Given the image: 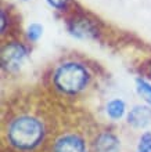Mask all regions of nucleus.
Segmentation results:
<instances>
[{"label":"nucleus","mask_w":151,"mask_h":152,"mask_svg":"<svg viewBox=\"0 0 151 152\" xmlns=\"http://www.w3.org/2000/svg\"><path fill=\"white\" fill-rule=\"evenodd\" d=\"M46 129L43 122L32 115H20L10 120L7 126V141L18 151H32L43 141Z\"/></svg>","instance_id":"1"},{"label":"nucleus","mask_w":151,"mask_h":152,"mask_svg":"<svg viewBox=\"0 0 151 152\" xmlns=\"http://www.w3.org/2000/svg\"><path fill=\"white\" fill-rule=\"evenodd\" d=\"M53 84L63 94L76 96L85 91L90 83L91 75L86 65L76 61H65L53 72Z\"/></svg>","instance_id":"2"},{"label":"nucleus","mask_w":151,"mask_h":152,"mask_svg":"<svg viewBox=\"0 0 151 152\" xmlns=\"http://www.w3.org/2000/svg\"><path fill=\"white\" fill-rule=\"evenodd\" d=\"M28 60V48L21 42H8L1 48V66L7 73H18Z\"/></svg>","instance_id":"3"},{"label":"nucleus","mask_w":151,"mask_h":152,"mask_svg":"<svg viewBox=\"0 0 151 152\" xmlns=\"http://www.w3.org/2000/svg\"><path fill=\"white\" fill-rule=\"evenodd\" d=\"M85 138L78 133L61 134L52 147V152H86Z\"/></svg>","instance_id":"4"},{"label":"nucleus","mask_w":151,"mask_h":152,"mask_svg":"<svg viewBox=\"0 0 151 152\" xmlns=\"http://www.w3.org/2000/svg\"><path fill=\"white\" fill-rule=\"evenodd\" d=\"M68 31L72 36L78 37V39H94L99 33L96 24L86 17L74 18L68 25Z\"/></svg>","instance_id":"5"},{"label":"nucleus","mask_w":151,"mask_h":152,"mask_svg":"<svg viewBox=\"0 0 151 152\" xmlns=\"http://www.w3.org/2000/svg\"><path fill=\"white\" fill-rule=\"evenodd\" d=\"M127 123L135 129H146L151 124V108L148 105H136L127 113Z\"/></svg>","instance_id":"6"},{"label":"nucleus","mask_w":151,"mask_h":152,"mask_svg":"<svg viewBox=\"0 0 151 152\" xmlns=\"http://www.w3.org/2000/svg\"><path fill=\"white\" fill-rule=\"evenodd\" d=\"M94 152H119L121 141L111 132H101L93 142Z\"/></svg>","instance_id":"7"},{"label":"nucleus","mask_w":151,"mask_h":152,"mask_svg":"<svg viewBox=\"0 0 151 152\" xmlns=\"http://www.w3.org/2000/svg\"><path fill=\"white\" fill-rule=\"evenodd\" d=\"M105 112L110 119L119 120L126 115V104L121 98H112L111 101H108L107 107H105Z\"/></svg>","instance_id":"8"},{"label":"nucleus","mask_w":151,"mask_h":152,"mask_svg":"<svg viewBox=\"0 0 151 152\" xmlns=\"http://www.w3.org/2000/svg\"><path fill=\"white\" fill-rule=\"evenodd\" d=\"M136 90L139 93V96L144 100V102L151 108V84L143 79L136 80Z\"/></svg>","instance_id":"9"},{"label":"nucleus","mask_w":151,"mask_h":152,"mask_svg":"<svg viewBox=\"0 0 151 152\" xmlns=\"http://www.w3.org/2000/svg\"><path fill=\"white\" fill-rule=\"evenodd\" d=\"M42 35H43V26L40 24H36V22H33V24H31L28 26V29H27V37H28L29 42H38V40L42 37Z\"/></svg>","instance_id":"10"},{"label":"nucleus","mask_w":151,"mask_h":152,"mask_svg":"<svg viewBox=\"0 0 151 152\" xmlns=\"http://www.w3.org/2000/svg\"><path fill=\"white\" fill-rule=\"evenodd\" d=\"M137 152H151V132H144L139 140Z\"/></svg>","instance_id":"11"},{"label":"nucleus","mask_w":151,"mask_h":152,"mask_svg":"<svg viewBox=\"0 0 151 152\" xmlns=\"http://www.w3.org/2000/svg\"><path fill=\"white\" fill-rule=\"evenodd\" d=\"M46 1L56 10H64L69 3V0H46Z\"/></svg>","instance_id":"12"},{"label":"nucleus","mask_w":151,"mask_h":152,"mask_svg":"<svg viewBox=\"0 0 151 152\" xmlns=\"http://www.w3.org/2000/svg\"><path fill=\"white\" fill-rule=\"evenodd\" d=\"M6 22H7V18H6V11H1V33H4L6 31Z\"/></svg>","instance_id":"13"},{"label":"nucleus","mask_w":151,"mask_h":152,"mask_svg":"<svg viewBox=\"0 0 151 152\" xmlns=\"http://www.w3.org/2000/svg\"><path fill=\"white\" fill-rule=\"evenodd\" d=\"M25 1H27V0H25Z\"/></svg>","instance_id":"14"}]
</instances>
